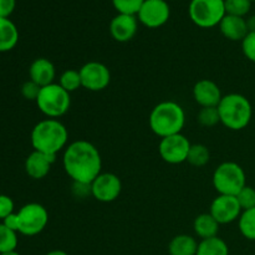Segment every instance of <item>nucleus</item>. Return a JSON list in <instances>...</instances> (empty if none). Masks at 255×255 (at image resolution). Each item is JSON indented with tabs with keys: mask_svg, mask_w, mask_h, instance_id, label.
Wrapping results in <instances>:
<instances>
[{
	"mask_svg": "<svg viewBox=\"0 0 255 255\" xmlns=\"http://www.w3.org/2000/svg\"><path fill=\"white\" fill-rule=\"evenodd\" d=\"M62 166L72 182L91 184L102 173V158L99 149L91 142L79 139L65 148Z\"/></svg>",
	"mask_w": 255,
	"mask_h": 255,
	"instance_id": "1",
	"label": "nucleus"
},
{
	"mask_svg": "<svg viewBox=\"0 0 255 255\" xmlns=\"http://www.w3.org/2000/svg\"><path fill=\"white\" fill-rule=\"evenodd\" d=\"M69 131L61 121L46 119L37 122L31 131V144L34 151L57 156L60 151L67 147Z\"/></svg>",
	"mask_w": 255,
	"mask_h": 255,
	"instance_id": "2",
	"label": "nucleus"
},
{
	"mask_svg": "<svg viewBox=\"0 0 255 255\" xmlns=\"http://www.w3.org/2000/svg\"><path fill=\"white\" fill-rule=\"evenodd\" d=\"M149 128L161 138L182 133L186 124V114L181 105L174 101H163L153 107L148 119Z\"/></svg>",
	"mask_w": 255,
	"mask_h": 255,
	"instance_id": "3",
	"label": "nucleus"
},
{
	"mask_svg": "<svg viewBox=\"0 0 255 255\" xmlns=\"http://www.w3.org/2000/svg\"><path fill=\"white\" fill-rule=\"evenodd\" d=\"M221 124L232 131L246 128L253 117V107L244 95L228 94L222 97L218 105Z\"/></svg>",
	"mask_w": 255,
	"mask_h": 255,
	"instance_id": "4",
	"label": "nucleus"
},
{
	"mask_svg": "<svg viewBox=\"0 0 255 255\" xmlns=\"http://www.w3.org/2000/svg\"><path fill=\"white\" fill-rule=\"evenodd\" d=\"M37 109L47 119H59L64 116L71 106V94L62 89L59 84L41 87L36 101Z\"/></svg>",
	"mask_w": 255,
	"mask_h": 255,
	"instance_id": "5",
	"label": "nucleus"
},
{
	"mask_svg": "<svg viewBox=\"0 0 255 255\" xmlns=\"http://www.w3.org/2000/svg\"><path fill=\"white\" fill-rule=\"evenodd\" d=\"M246 186V172L236 162H223L214 171L213 187L219 194L237 196Z\"/></svg>",
	"mask_w": 255,
	"mask_h": 255,
	"instance_id": "6",
	"label": "nucleus"
},
{
	"mask_svg": "<svg viewBox=\"0 0 255 255\" xmlns=\"http://www.w3.org/2000/svg\"><path fill=\"white\" fill-rule=\"evenodd\" d=\"M188 14L193 24L202 29L218 26L227 14L224 0H191Z\"/></svg>",
	"mask_w": 255,
	"mask_h": 255,
	"instance_id": "7",
	"label": "nucleus"
},
{
	"mask_svg": "<svg viewBox=\"0 0 255 255\" xmlns=\"http://www.w3.org/2000/svg\"><path fill=\"white\" fill-rule=\"evenodd\" d=\"M19 229L17 233L34 237L41 233L49 223V213L42 204L27 203L16 212Z\"/></svg>",
	"mask_w": 255,
	"mask_h": 255,
	"instance_id": "8",
	"label": "nucleus"
},
{
	"mask_svg": "<svg viewBox=\"0 0 255 255\" xmlns=\"http://www.w3.org/2000/svg\"><path fill=\"white\" fill-rule=\"evenodd\" d=\"M192 143L184 134L177 133L173 136L161 138L158 152L161 158L169 164H181L187 162Z\"/></svg>",
	"mask_w": 255,
	"mask_h": 255,
	"instance_id": "9",
	"label": "nucleus"
},
{
	"mask_svg": "<svg viewBox=\"0 0 255 255\" xmlns=\"http://www.w3.org/2000/svg\"><path fill=\"white\" fill-rule=\"evenodd\" d=\"M136 16L148 29H157L168 21L171 7L166 0H144Z\"/></svg>",
	"mask_w": 255,
	"mask_h": 255,
	"instance_id": "10",
	"label": "nucleus"
},
{
	"mask_svg": "<svg viewBox=\"0 0 255 255\" xmlns=\"http://www.w3.org/2000/svg\"><path fill=\"white\" fill-rule=\"evenodd\" d=\"M81 75L82 87L89 91H102L111 82V72L105 64L99 61H89L79 70Z\"/></svg>",
	"mask_w": 255,
	"mask_h": 255,
	"instance_id": "11",
	"label": "nucleus"
},
{
	"mask_svg": "<svg viewBox=\"0 0 255 255\" xmlns=\"http://www.w3.org/2000/svg\"><path fill=\"white\" fill-rule=\"evenodd\" d=\"M122 191V182L119 176L110 172L100 173L91 183V196L102 203L116 201Z\"/></svg>",
	"mask_w": 255,
	"mask_h": 255,
	"instance_id": "12",
	"label": "nucleus"
},
{
	"mask_svg": "<svg viewBox=\"0 0 255 255\" xmlns=\"http://www.w3.org/2000/svg\"><path fill=\"white\" fill-rule=\"evenodd\" d=\"M242 212L243 209L239 206L237 197L224 194H219L217 198H214L209 209V213L219 224H229L238 221Z\"/></svg>",
	"mask_w": 255,
	"mask_h": 255,
	"instance_id": "13",
	"label": "nucleus"
},
{
	"mask_svg": "<svg viewBox=\"0 0 255 255\" xmlns=\"http://www.w3.org/2000/svg\"><path fill=\"white\" fill-rule=\"evenodd\" d=\"M138 29L136 15L117 14L110 22V34L116 41L127 42L134 37Z\"/></svg>",
	"mask_w": 255,
	"mask_h": 255,
	"instance_id": "14",
	"label": "nucleus"
},
{
	"mask_svg": "<svg viewBox=\"0 0 255 255\" xmlns=\"http://www.w3.org/2000/svg\"><path fill=\"white\" fill-rule=\"evenodd\" d=\"M222 97L221 89L212 80H199L193 86V99L201 107H218Z\"/></svg>",
	"mask_w": 255,
	"mask_h": 255,
	"instance_id": "15",
	"label": "nucleus"
},
{
	"mask_svg": "<svg viewBox=\"0 0 255 255\" xmlns=\"http://www.w3.org/2000/svg\"><path fill=\"white\" fill-rule=\"evenodd\" d=\"M55 161H56V156L32 151L25 161V172L30 178L42 179L49 174Z\"/></svg>",
	"mask_w": 255,
	"mask_h": 255,
	"instance_id": "16",
	"label": "nucleus"
},
{
	"mask_svg": "<svg viewBox=\"0 0 255 255\" xmlns=\"http://www.w3.org/2000/svg\"><path fill=\"white\" fill-rule=\"evenodd\" d=\"M29 76L31 81L39 85L40 87H44L54 84L56 70H55L54 64L49 59L39 57V59L34 60L30 65Z\"/></svg>",
	"mask_w": 255,
	"mask_h": 255,
	"instance_id": "17",
	"label": "nucleus"
},
{
	"mask_svg": "<svg viewBox=\"0 0 255 255\" xmlns=\"http://www.w3.org/2000/svg\"><path fill=\"white\" fill-rule=\"evenodd\" d=\"M218 26L223 36L231 41H243L249 32L246 17L234 16V15L226 14Z\"/></svg>",
	"mask_w": 255,
	"mask_h": 255,
	"instance_id": "18",
	"label": "nucleus"
},
{
	"mask_svg": "<svg viewBox=\"0 0 255 255\" xmlns=\"http://www.w3.org/2000/svg\"><path fill=\"white\" fill-rule=\"evenodd\" d=\"M19 41V30L9 17H0V52L14 49Z\"/></svg>",
	"mask_w": 255,
	"mask_h": 255,
	"instance_id": "19",
	"label": "nucleus"
},
{
	"mask_svg": "<svg viewBox=\"0 0 255 255\" xmlns=\"http://www.w3.org/2000/svg\"><path fill=\"white\" fill-rule=\"evenodd\" d=\"M221 224L213 218L211 213H202L194 219L193 229L194 233L203 241V239L218 237Z\"/></svg>",
	"mask_w": 255,
	"mask_h": 255,
	"instance_id": "20",
	"label": "nucleus"
},
{
	"mask_svg": "<svg viewBox=\"0 0 255 255\" xmlns=\"http://www.w3.org/2000/svg\"><path fill=\"white\" fill-rule=\"evenodd\" d=\"M198 243L188 234H179L171 241L168 246L169 255H196Z\"/></svg>",
	"mask_w": 255,
	"mask_h": 255,
	"instance_id": "21",
	"label": "nucleus"
},
{
	"mask_svg": "<svg viewBox=\"0 0 255 255\" xmlns=\"http://www.w3.org/2000/svg\"><path fill=\"white\" fill-rule=\"evenodd\" d=\"M196 255H229L228 244L219 237L203 239L198 243Z\"/></svg>",
	"mask_w": 255,
	"mask_h": 255,
	"instance_id": "22",
	"label": "nucleus"
},
{
	"mask_svg": "<svg viewBox=\"0 0 255 255\" xmlns=\"http://www.w3.org/2000/svg\"><path fill=\"white\" fill-rule=\"evenodd\" d=\"M238 227L244 238L255 241V208L242 212L238 219Z\"/></svg>",
	"mask_w": 255,
	"mask_h": 255,
	"instance_id": "23",
	"label": "nucleus"
},
{
	"mask_svg": "<svg viewBox=\"0 0 255 255\" xmlns=\"http://www.w3.org/2000/svg\"><path fill=\"white\" fill-rule=\"evenodd\" d=\"M209 159H211V152H209L208 147L202 143L192 144L188 157H187V162L191 166L203 167L208 163Z\"/></svg>",
	"mask_w": 255,
	"mask_h": 255,
	"instance_id": "24",
	"label": "nucleus"
},
{
	"mask_svg": "<svg viewBox=\"0 0 255 255\" xmlns=\"http://www.w3.org/2000/svg\"><path fill=\"white\" fill-rule=\"evenodd\" d=\"M59 85L64 90H66L69 94L76 91L80 87H82V81H81V75H80L79 70H65L61 74L59 79Z\"/></svg>",
	"mask_w": 255,
	"mask_h": 255,
	"instance_id": "25",
	"label": "nucleus"
},
{
	"mask_svg": "<svg viewBox=\"0 0 255 255\" xmlns=\"http://www.w3.org/2000/svg\"><path fill=\"white\" fill-rule=\"evenodd\" d=\"M17 233L0 223V254L16 251Z\"/></svg>",
	"mask_w": 255,
	"mask_h": 255,
	"instance_id": "26",
	"label": "nucleus"
},
{
	"mask_svg": "<svg viewBox=\"0 0 255 255\" xmlns=\"http://www.w3.org/2000/svg\"><path fill=\"white\" fill-rule=\"evenodd\" d=\"M197 121L204 127H213L221 124L218 107H201L197 114Z\"/></svg>",
	"mask_w": 255,
	"mask_h": 255,
	"instance_id": "27",
	"label": "nucleus"
},
{
	"mask_svg": "<svg viewBox=\"0 0 255 255\" xmlns=\"http://www.w3.org/2000/svg\"><path fill=\"white\" fill-rule=\"evenodd\" d=\"M224 5L228 15L246 17L251 11L252 1L251 0H224Z\"/></svg>",
	"mask_w": 255,
	"mask_h": 255,
	"instance_id": "28",
	"label": "nucleus"
},
{
	"mask_svg": "<svg viewBox=\"0 0 255 255\" xmlns=\"http://www.w3.org/2000/svg\"><path fill=\"white\" fill-rule=\"evenodd\" d=\"M144 0H112L115 9L119 14L137 15Z\"/></svg>",
	"mask_w": 255,
	"mask_h": 255,
	"instance_id": "29",
	"label": "nucleus"
},
{
	"mask_svg": "<svg viewBox=\"0 0 255 255\" xmlns=\"http://www.w3.org/2000/svg\"><path fill=\"white\" fill-rule=\"evenodd\" d=\"M236 197L243 211L255 208V189L253 187L246 186Z\"/></svg>",
	"mask_w": 255,
	"mask_h": 255,
	"instance_id": "30",
	"label": "nucleus"
},
{
	"mask_svg": "<svg viewBox=\"0 0 255 255\" xmlns=\"http://www.w3.org/2000/svg\"><path fill=\"white\" fill-rule=\"evenodd\" d=\"M242 50L244 56L255 64V31L248 32V35L244 37L242 41Z\"/></svg>",
	"mask_w": 255,
	"mask_h": 255,
	"instance_id": "31",
	"label": "nucleus"
},
{
	"mask_svg": "<svg viewBox=\"0 0 255 255\" xmlns=\"http://www.w3.org/2000/svg\"><path fill=\"white\" fill-rule=\"evenodd\" d=\"M40 90H41V87H40L39 85L35 84L31 80H29V81L22 84L20 92H21L22 97H24L25 100H27V101H36L37 96H39L40 94Z\"/></svg>",
	"mask_w": 255,
	"mask_h": 255,
	"instance_id": "32",
	"label": "nucleus"
},
{
	"mask_svg": "<svg viewBox=\"0 0 255 255\" xmlns=\"http://www.w3.org/2000/svg\"><path fill=\"white\" fill-rule=\"evenodd\" d=\"M14 201H12L9 196L0 194V219L4 221L6 217H9L10 214L14 213Z\"/></svg>",
	"mask_w": 255,
	"mask_h": 255,
	"instance_id": "33",
	"label": "nucleus"
},
{
	"mask_svg": "<svg viewBox=\"0 0 255 255\" xmlns=\"http://www.w3.org/2000/svg\"><path fill=\"white\" fill-rule=\"evenodd\" d=\"M16 6V0H0V17H9Z\"/></svg>",
	"mask_w": 255,
	"mask_h": 255,
	"instance_id": "34",
	"label": "nucleus"
},
{
	"mask_svg": "<svg viewBox=\"0 0 255 255\" xmlns=\"http://www.w3.org/2000/svg\"><path fill=\"white\" fill-rule=\"evenodd\" d=\"M72 191H74V193L77 197H85L87 194H91V184L74 182V188H72Z\"/></svg>",
	"mask_w": 255,
	"mask_h": 255,
	"instance_id": "35",
	"label": "nucleus"
},
{
	"mask_svg": "<svg viewBox=\"0 0 255 255\" xmlns=\"http://www.w3.org/2000/svg\"><path fill=\"white\" fill-rule=\"evenodd\" d=\"M2 224H4V226H6L9 229H11V231L16 232L17 233V229H19V223H17V214L15 213V212L12 214H10L9 217H6V218L2 221Z\"/></svg>",
	"mask_w": 255,
	"mask_h": 255,
	"instance_id": "36",
	"label": "nucleus"
},
{
	"mask_svg": "<svg viewBox=\"0 0 255 255\" xmlns=\"http://www.w3.org/2000/svg\"><path fill=\"white\" fill-rule=\"evenodd\" d=\"M247 26H248L249 32L255 31V15H251L247 17Z\"/></svg>",
	"mask_w": 255,
	"mask_h": 255,
	"instance_id": "37",
	"label": "nucleus"
},
{
	"mask_svg": "<svg viewBox=\"0 0 255 255\" xmlns=\"http://www.w3.org/2000/svg\"><path fill=\"white\" fill-rule=\"evenodd\" d=\"M45 255H69L66 253V252L64 251H51L49 252V253H46Z\"/></svg>",
	"mask_w": 255,
	"mask_h": 255,
	"instance_id": "38",
	"label": "nucleus"
},
{
	"mask_svg": "<svg viewBox=\"0 0 255 255\" xmlns=\"http://www.w3.org/2000/svg\"><path fill=\"white\" fill-rule=\"evenodd\" d=\"M0 255H20V254L17 253L16 251H14V252H9V253H2V254H0Z\"/></svg>",
	"mask_w": 255,
	"mask_h": 255,
	"instance_id": "39",
	"label": "nucleus"
},
{
	"mask_svg": "<svg viewBox=\"0 0 255 255\" xmlns=\"http://www.w3.org/2000/svg\"><path fill=\"white\" fill-rule=\"evenodd\" d=\"M251 1H252V2H253V1H255V0H251Z\"/></svg>",
	"mask_w": 255,
	"mask_h": 255,
	"instance_id": "40",
	"label": "nucleus"
}]
</instances>
